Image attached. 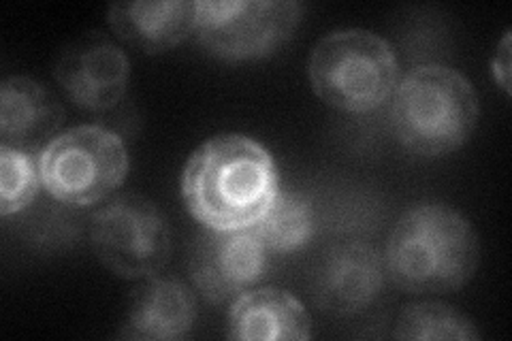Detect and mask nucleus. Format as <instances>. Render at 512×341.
<instances>
[{
	"label": "nucleus",
	"instance_id": "1",
	"mask_svg": "<svg viewBox=\"0 0 512 341\" xmlns=\"http://www.w3.org/2000/svg\"><path fill=\"white\" fill-rule=\"evenodd\" d=\"M280 190L274 156L246 135H218L190 154L182 173V197L205 229H250Z\"/></svg>",
	"mask_w": 512,
	"mask_h": 341
},
{
	"label": "nucleus",
	"instance_id": "2",
	"mask_svg": "<svg viewBox=\"0 0 512 341\" xmlns=\"http://www.w3.org/2000/svg\"><path fill=\"white\" fill-rule=\"evenodd\" d=\"M391 282L410 295H446L466 286L480 263L474 226L444 203H419L399 216L384 250Z\"/></svg>",
	"mask_w": 512,
	"mask_h": 341
},
{
	"label": "nucleus",
	"instance_id": "3",
	"mask_svg": "<svg viewBox=\"0 0 512 341\" xmlns=\"http://www.w3.org/2000/svg\"><path fill=\"white\" fill-rule=\"evenodd\" d=\"M480 105L466 75L423 64L399 81L393 92L391 126L406 150L436 158L459 150L478 124Z\"/></svg>",
	"mask_w": 512,
	"mask_h": 341
},
{
	"label": "nucleus",
	"instance_id": "4",
	"mask_svg": "<svg viewBox=\"0 0 512 341\" xmlns=\"http://www.w3.org/2000/svg\"><path fill=\"white\" fill-rule=\"evenodd\" d=\"M314 94L344 113H370L387 103L399 84L393 45L372 30H333L316 43L308 62Z\"/></svg>",
	"mask_w": 512,
	"mask_h": 341
},
{
	"label": "nucleus",
	"instance_id": "5",
	"mask_svg": "<svg viewBox=\"0 0 512 341\" xmlns=\"http://www.w3.org/2000/svg\"><path fill=\"white\" fill-rule=\"evenodd\" d=\"M43 188L64 205L88 207L116 192L128 175L122 137L99 124L75 126L39 154Z\"/></svg>",
	"mask_w": 512,
	"mask_h": 341
},
{
	"label": "nucleus",
	"instance_id": "6",
	"mask_svg": "<svg viewBox=\"0 0 512 341\" xmlns=\"http://www.w3.org/2000/svg\"><path fill=\"white\" fill-rule=\"evenodd\" d=\"M94 256L124 280H143L165 269L171 229L160 207L141 194H120L92 216Z\"/></svg>",
	"mask_w": 512,
	"mask_h": 341
},
{
	"label": "nucleus",
	"instance_id": "7",
	"mask_svg": "<svg viewBox=\"0 0 512 341\" xmlns=\"http://www.w3.org/2000/svg\"><path fill=\"white\" fill-rule=\"evenodd\" d=\"M301 11L295 0H197L192 35L220 60H259L295 35Z\"/></svg>",
	"mask_w": 512,
	"mask_h": 341
},
{
	"label": "nucleus",
	"instance_id": "8",
	"mask_svg": "<svg viewBox=\"0 0 512 341\" xmlns=\"http://www.w3.org/2000/svg\"><path fill=\"white\" fill-rule=\"evenodd\" d=\"M269 252L250 229L216 231L205 229L197 235L190 252L188 271L205 301L220 305L235 301L265 278Z\"/></svg>",
	"mask_w": 512,
	"mask_h": 341
},
{
	"label": "nucleus",
	"instance_id": "9",
	"mask_svg": "<svg viewBox=\"0 0 512 341\" xmlns=\"http://www.w3.org/2000/svg\"><path fill=\"white\" fill-rule=\"evenodd\" d=\"M54 77L75 107L103 113L118 107L126 96L131 62L122 47L101 32H86L64 47Z\"/></svg>",
	"mask_w": 512,
	"mask_h": 341
},
{
	"label": "nucleus",
	"instance_id": "10",
	"mask_svg": "<svg viewBox=\"0 0 512 341\" xmlns=\"http://www.w3.org/2000/svg\"><path fill=\"white\" fill-rule=\"evenodd\" d=\"M384 275V258L370 243H335L320 254L312 269V299L327 314L355 316L378 299Z\"/></svg>",
	"mask_w": 512,
	"mask_h": 341
},
{
	"label": "nucleus",
	"instance_id": "11",
	"mask_svg": "<svg viewBox=\"0 0 512 341\" xmlns=\"http://www.w3.org/2000/svg\"><path fill=\"white\" fill-rule=\"evenodd\" d=\"M64 122V109L41 81L11 75L0 84V145L41 154Z\"/></svg>",
	"mask_w": 512,
	"mask_h": 341
},
{
	"label": "nucleus",
	"instance_id": "12",
	"mask_svg": "<svg viewBox=\"0 0 512 341\" xmlns=\"http://www.w3.org/2000/svg\"><path fill=\"white\" fill-rule=\"evenodd\" d=\"M195 322V292L180 280L152 275L128 299L118 335L137 341H175L188 337Z\"/></svg>",
	"mask_w": 512,
	"mask_h": 341
},
{
	"label": "nucleus",
	"instance_id": "13",
	"mask_svg": "<svg viewBox=\"0 0 512 341\" xmlns=\"http://www.w3.org/2000/svg\"><path fill=\"white\" fill-rule=\"evenodd\" d=\"M107 20L116 37L146 54H163L195 32L197 0L114 3Z\"/></svg>",
	"mask_w": 512,
	"mask_h": 341
},
{
	"label": "nucleus",
	"instance_id": "14",
	"mask_svg": "<svg viewBox=\"0 0 512 341\" xmlns=\"http://www.w3.org/2000/svg\"><path fill=\"white\" fill-rule=\"evenodd\" d=\"M229 337L239 341H303L312 337V318L291 292L250 288L231 305Z\"/></svg>",
	"mask_w": 512,
	"mask_h": 341
},
{
	"label": "nucleus",
	"instance_id": "15",
	"mask_svg": "<svg viewBox=\"0 0 512 341\" xmlns=\"http://www.w3.org/2000/svg\"><path fill=\"white\" fill-rule=\"evenodd\" d=\"M314 209L306 197L293 190H278L263 218L252 226L269 254H293L314 237Z\"/></svg>",
	"mask_w": 512,
	"mask_h": 341
},
{
	"label": "nucleus",
	"instance_id": "16",
	"mask_svg": "<svg viewBox=\"0 0 512 341\" xmlns=\"http://www.w3.org/2000/svg\"><path fill=\"white\" fill-rule=\"evenodd\" d=\"M395 339H419V341H476L480 331L476 324L453 305L444 303H412L406 305L395 322Z\"/></svg>",
	"mask_w": 512,
	"mask_h": 341
},
{
	"label": "nucleus",
	"instance_id": "17",
	"mask_svg": "<svg viewBox=\"0 0 512 341\" xmlns=\"http://www.w3.org/2000/svg\"><path fill=\"white\" fill-rule=\"evenodd\" d=\"M41 184L35 154L0 145V214L5 218L35 201Z\"/></svg>",
	"mask_w": 512,
	"mask_h": 341
},
{
	"label": "nucleus",
	"instance_id": "18",
	"mask_svg": "<svg viewBox=\"0 0 512 341\" xmlns=\"http://www.w3.org/2000/svg\"><path fill=\"white\" fill-rule=\"evenodd\" d=\"M508 43H510V37L506 32V37L500 45V50L495 52V60H493V73L495 77H498L500 86L508 92V75H510V52H508Z\"/></svg>",
	"mask_w": 512,
	"mask_h": 341
}]
</instances>
